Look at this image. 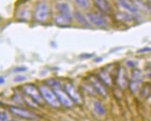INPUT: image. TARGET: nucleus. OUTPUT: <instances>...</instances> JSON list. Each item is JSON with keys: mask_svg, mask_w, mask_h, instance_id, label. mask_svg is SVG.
Listing matches in <instances>:
<instances>
[{"mask_svg": "<svg viewBox=\"0 0 151 121\" xmlns=\"http://www.w3.org/2000/svg\"><path fill=\"white\" fill-rule=\"evenodd\" d=\"M72 14L65 15V14H56L54 16V22L57 25H67L72 22Z\"/></svg>", "mask_w": 151, "mask_h": 121, "instance_id": "obj_9", "label": "nucleus"}, {"mask_svg": "<svg viewBox=\"0 0 151 121\" xmlns=\"http://www.w3.org/2000/svg\"><path fill=\"white\" fill-rule=\"evenodd\" d=\"M138 1H142V2H143V1H144V0H138Z\"/></svg>", "mask_w": 151, "mask_h": 121, "instance_id": "obj_27", "label": "nucleus"}, {"mask_svg": "<svg viewBox=\"0 0 151 121\" xmlns=\"http://www.w3.org/2000/svg\"><path fill=\"white\" fill-rule=\"evenodd\" d=\"M74 2L78 7L81 9H88L90 8V5H91L90 0H74Z\"/></svg>", "mask_w": 151, "mask_h": 121, "instance_id": "obj_18", "label": "nucleus"}, {"mask_svg": "<svg viewBox=\"0 0 151 121\" xmlns=\"http://www.w3.org/2000/svg\"><path fill=\"white\" fill-rule=\"evenodd\" d=\"M114 18L116 21H121V22H128V21H133V17L126 12H116L114 14Z\"/></svg>", "mask_w": 151, "mask_h": 121, "instance_id": "obj_12", "label": "nucleus"}, {"mask_svg": "<svg viewBox=\"0 0 151 121\" xmlns=\"http://www.w3.org/2000/svg\"><path fill=\"white\" fill-rule=\"evenodd\" d=\"M22 91H24V93L30 97L32 100H34L36 102L37 105H41L42 102H43V97L40 93L39 89H37L36 86H34L33 84H27V85H24V87H22Z\"/></svg>", "mask_w": 151, "mask_h": 121, "instance_id": "obj_4", "label": "nucleus"}, {"mask_svg": "<svg viewBox=\"0 0 151 121\" xmlns=\"http://www.w3.org/2000/svg\"><path fill=\"white\" fill-rule=\"evenodd\" d=\"M73 16L80 24H82V25H84L86 27H90V21H89L88 18L85 17L81 12H79L78 10H75L74 13H73Z\"/></svg>", "mask_w": 151, "mask_h": 121, "instance_id": "obj_13", "label": "nucleus"}, {"mask_svg": "<svg viewBox=\"0 0 151 121\" xmlns=\"http://www.w3.org/2000/svg\"><path fill=\"white\" fill-rule=\"evenodd\" d=\"M63 89L67 93V95L70 97V99L75 102V103H81L82 99L79 94L78 89H76L75 86L72 83H65L63 85Z\"/></svg>", "mask_w": 151, "mask_h": 121, "instance_id": "obj_7", "label": "nucleus"}, {"mask_svg": "<svg viewBox=\"0 0 151 121\" xmlns=\"http://www.w3.org/2000/svg\"><path fill=\"white\" fill-rule=\"evenodd\" d=\"M39 91L41 93L44 101L50 105L51 107L53 108H59L61 105V102L58 99V97L56 96L55 92L53 91V89H50V87H48L47 85H41L39 87Z\"/></svg>", "mask_w": 151, "mask_h": 121, "instance_id": "obj_1", "label": "nucleus"}, {"mask_svg": "<svg viewBox=\"0 0 151 121\" xmlns=\"http://www.w3.org/2000/svg\"><path fill=\"white\" fill-rule=\"evenodd\" d=\"M25 71H27V67H25V66L17 67V68H15L14 70H13L14 73H17V72H25Z\"/></svg>", "mask_w": 151, "mask_h": 121, "instance_id": "obj_22", "label": "nucleus"}, {"mask_svg": "<svg viewBox=\"0 0 151 121\" xmlns=\"http://www.w3.org/2000/svg\"><path fill=\"white\" fill-rule=\"evenodd\" d=\"M87 18H88L89 21L95 26L98 27H106L107 26V20L106 17H104L101 14L93 13V12H89L87 13Z\"/></svg>", "mask_w": 151, "mask_h": 121, "instance_id": "obj_8", "label": "nucleus"}, {"mask_svg": "<svg viewBox=\"0 0 151 121\" xmlns=\"http://www.w3.org/2000/svg\"><path fill=\"white\" fill-rule=\"evenodd\" d=\"M50 15V8L48 3L38 1L36 4L34 11V20L37 22H44L47 21Z\"/></svg>", "mask_w": 151, "mask_h": 121, "instance_id": "obj_3", "label": "nucleus"}, {"mask_svg": "<svg viewBox=\"0 0 151 121\" xmlns=\"http://www.w3.org/2000/svg\"><path fill=\"white\" fill-rule=\"evenodd\" d=\"M98 78H99L106 86H111L112 84L111 77H110L109 74L106 71H102L98 74Z\"/></svg>", "mask_w": 151, "mask_h": 121, "instance_id": "obj_15", "label": "nucleus"}, {"mask_svg": "<svg viewBox=\"0 0 151 121\" xmlns=\"http://www.w3.org/2000/svg\"><path fill=\"white\" fill-rule=\"evenodd\" d=\"M117 83L121 89H124L128 86V81L126 78L125 72L121 67L119 68L118 73H117Z\"/></svg>", "mask_w": 151, "mask_h": 121, "instance_id": "obj_11", "label": "nucleus"}, {"mask_svg": "<svg viewBox=\"0 0 151 121\" xmlns=\"http://www.w3.org/2000/svg\"><path fill=\"white\" fill-rule=\"evenodd\" d=\"M0 119H1V121H9V117H8L7 113L1 112V115H0Z\"/></svg>", "mask_w": 151, "mask_h": 121, "instance_id": "obj_23", "label": "nucleus"}, {"mask_svg": "<svg viewBox=\"0 0 151 121\" xmlns=\"http://www.w3.org/2000/svg\"><path fill=\"white\" fill-rule=\"evenodd\" d=\"M56 9L59 14H65L70 15V7H69L68 3L66 2H59L56 4Z\"/></svg>", "mask_w": 151, "mask_h": 121, "instance_id": "obj_14", "label": "nucleus"}, {"mask_svg": "<svg viewBox=\"0 0 151 121\" xmlns=\"http://www.w3.org/2000/svg\"><path fill=\"white\" fill-rule=\"evenodd\" d=\"M14 81L15 82H22V81H25L26 80V77L24 76H17L14 77Z\"/></svg>", "mask_w": 151, "mask_h": 121, "instance_id": "obj_20", "label": "nucleus"}, {"mask_svg": "<svg viewBox=\"0 0 151 121\" xmlns=\"http://www.w3.org/2000/svg\"><path fill=\"white\" fill-rule=\"evenodd\" d=\"M93 109L94 112L99 116H104V114H106V108L100 102H95L93 103Z\"/></svg>", "mask_w": 151, "mask_h": 121, "instance_id": "obj_16", "label": "nucleus"}, {"mask_svg": "<svg viewBox=\"0 0 151 121\" xmlns=\"http://www.w3.org/2000/svg\"><path fill=\"white\" fill-rule=\"evenodd\" d=\"M0 83H1L2 85L5 83V79H4V77H0Z\"/></svg>", "mask_w": 151, "mask_h": 121, "instance_id": "obj_25", "label": "nucleus"}, {"mask_svg": "<svg viewBox=\"0 0 151 121\" xmlns=\"http://www.w3.org/2000/svg\"><path fill=\"white\" fill-rule=\"evenodd\" d=\"M97 9L103 13H110L112 10L111 6L107 0H93Z\"/></svg>", "mask_w": 151, "mask_h": 121, "instance_id": "obj_10", "label": "nucleus"}, {"mask_svg": "<svg viewBox=\"0 0 151 121\" xmlns=\"http://www.w3.org/2000/svg\"><path fill=\"white\" fill-rule=\"evenodd\" d=\"M149 2H150V3H151V0H149Z\"/></svg>", "mask_w": 151, "mask_h": 121, "instance_id": "obj_28", "label": "nucleus"}, {"mask_svg": "<svg viewBox=\"0 0 151 121\" xmlns=\"http://www.w3.org/2000/svg\"><path fill=\"white\" fill-rule=\"evenodd\" d=\"M143 79V74L141 70L139 69H133L132 72V80H135V81L141 82Z\"/></svg>", "mask_w": 151, "mask_h": 121, "instance_id": "obj_17", "label": "nucleus"}, {"mask_svg": "<svg viewBox=\"0 0 151 121\" xmlns=\"http://www.w3.org/2000/svg\"><path fill=\"white\" fill-rule=\"evenodd\" d=\"M149 51H151V48H143V49H138L137 50V52L138 53H143V52H149Z\"/></svg>", "mask_w": 151, "mask_h": 121, "instance_id": "obj_24", "label": "nucleus"}, {"mask_svg": "<svg viewBox=\"0 0 151 121\" xmlns=\"http://www.w3.org/2000/svg\"><path fill=\"white\" fill-rule=\"evenodd\" d=\"M141 82H138V81H135V80H132V81L129 83V88H130V90L132 93L135 94L136 92L139 90V85H140Z\"/></svg>", "mask_w": 151, "mask_h": 121, "instance_id": "obj_19", "label": "nucleus"}, {"mask_svg": "<svg viewBox=\"0 0 151 121\" xmlns=\"http://www.w3.org/2000/svg\"><path fill=\"white\" fill-rule=\"evenodd\" d=\"M103 61V58H96L95 60H94V62H102Z\"/></svg>", "mask_w": 151, "mask_h": 121, "instance_id": "obj_26", "label": "nucleus"}, {"mask_svg": "<svg viewBox=\"0 0 151 121\" xmlns=\"http://www.w3.org/2000/svg\"><path fill=\"white\" fill-rule=\"evenodd\" d=\"M9 111L10 113L14 115L16 117H19L21 118L24 119H27V120H33L36 119L37 116L35 115L33 112L27 110V109L22 108V107H18V106H10L9 107Z\"/></svg>", "mask_w": 151, "mask_h": 121, "instance_id": "obj_6", "label": "nucleus"}, {"mask_svg": "<svg viewBox=\"0 0 151 121\" xmlns=\"http://www.w3.org/2000/svg\"><path fill=\"white\" fill-rule=\"evenodd\" d=\"M93 55H94L93 53H83V54H81L79 56V58H81V59H89V58H91Z\"/></svg>", "mask_w": 151, "mask_h": 121, "instance_id": "obj_21", "label": "nucleus"}, {"mask_svg": "<svg viewBox=\"0 0 151 121\" xmlns=\"http://www.w3.org/2000/svg\"><path fill=\"white\" fill-rule=\"evenodd\" d=\"M50 87L53 89V91L55 92L56 96L59 99L61 105H63L66 108H72L74 105V102L70 99V97L67 95V93L65 91V89H63L61 85L59 82H55L53 81V83L50 84Z\"/></svg>", "mask_w": 151, "mask_h": 121, "instance_id": "obj_2", "label": "nucleus"}, {"mask_svg": "<svg viewBox=\"0 0 151 121\" xmlns=\"http://www.w3.org/2000/svg\"><path fill=\"white\" fill-rule=\"evenodd\" d=\"M88 80L90 82V85L91 86V88L93 89V90L95 92H97L98 94H100L103 97H106L107 95V90L106 88V85L98 78V77L89 76Z\"/></svg>", "mask_w": 151, "mask_h": 121, "instance_id": "obj_5", "label": "nucleus"}]
</instances>
